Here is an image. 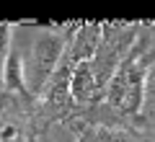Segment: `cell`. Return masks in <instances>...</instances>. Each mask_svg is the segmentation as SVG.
<instances>
[{
  "label": "cell",
  "mask_w": 155,
  "mask_h": 142,
  "mask_svg": "<svg viewBox=\"0 0 155 142\" xmlns=\"http://www.w3.org/2000/svg\"><path fill=\"white\" fill-rule=\"evenodd\" d=\"M0 75H3V88L5 91H18V93H26V75H23V60H21V52L18 49H8L5 62L0 67Z\"/></svg>",
  "instance_id": "4"
},
{
  "label": "cell",
  "mask_w": 155,
  "mask_h": 142,
  "mask_svg": "<svg viewBox=\"0 0 155 142\" xmlns=\"http://www.w3.org/2000/svg\"><path fill=\"white\" fill-rule=\"evenodd\" d=\"M101 93V83L98 78H96L93 72V65H91V60L85 62H78L75 70H72L70 75V96L75 104H91V101L98 98Z\"/></svg>",
  "instance_id": "3"
},
{
  "label": "cell",
  "mask_w": 155,
  "mask_h": 142,
  "mask_svg": "<svg viewBox=\"0 0 155 142\" xmlns=\"http://www.w3.org/2000/svg\"><path fill=\"white\" fill-rule=\"evenodd\" d=\"M8 49H11V23L0 21V67H3V62H5Z\"/></svg>",
  "instance_id": "6"
},
{
  "label": "cell",
  "mask_w": 155,
  "mask_h": 142,
  "mask_svg": "<svg viewBox=\"0 0 155 142\" xmlns=\"http://www.w3.org/2000/svg\"><path fill=\"white\" fill-rule=\"evenodd\" d=\"M21 137V129L16 124H3L0 127V142H18Z\"/></svg>",
  "instance_id": "7"
},
{
  "label": "cell",
  "mask_w": 155,
  "mask_h": 142,
  "mask_svg": "<svg viewBox=\"0 0 155 142\" xmlns=\"http://www.w3.org/2000/svg\"><path fill=\"white\" fill-rule=\"evenodd\" d=\"M145 88H147V62L132 54L109 83V104L116 111L137 116L145 104Z\"/></svg>",
  "instance_id": "1"
},
{
  "label": "cell",
  "mask_w": 155,
  "mask_h": 142,
  "mask_svg": "<svg viewBox=\"0 0 155 142\" xmlns=\"http://www.w3.org/2000/svg\"><path fill=\"white\" fill-rule=\"evenodd\" d=\"M96 47H98V26L96 23H88V26L80 28V34L75 36V44H72V54H75V65L78 62H85L93 57Z\"/></svg>",
  "instance_id": "5"
},
{
  "label": "cell",
  "mask_w": 155,
  "mask_h": 142,
  "mask_svg": "<svg viewBox=\"0 0 155 142\" xmlns=\"http://www.w3.org/2000/svg\"><path fill=\"white\" fill-rule=\"evenodd\" d=\"M62 57V39L54 34H41L31 47V70L28 75L36 80V85H44L52 70Z\"/></svg>",
  "instance_id": "2"
}]
</instances>
